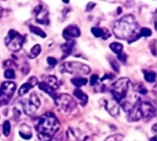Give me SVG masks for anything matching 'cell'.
<instances>
[{
    "label": "cell",
    "mask_w": 157,
    "mask_h": 141,
    "mask_svg": "<svg viewBox=\"0 0 157 141\" xmlns=\"http://www.w3.org/2000/svg\"><path fill=\"white\" fill-rule=\"evenodd\" d=\"M113 33L117 38L128 40L132 43L140 37L139 24L132 15H126L114 23Z\"/></svg>",
    "instance_id": "6da1fadb"
},
{
    "label": "cell",
    "mask_w": 157,
    "mask_h": 141,
    "mask_svg": "<svg viewBox=\"0 0 157 141\" xmlns=\"http://www.w3.org/2000/svg\"><path fill=\"white\" fill-rule=\"evenodd\" d=\"M60 122L52 113L44 114L36 125L39 141H50L59 131Z\"/></svg>",
    "instance_id": "7a4b0ae2"
},
{
    "label": "cell",
    "mask_w": 157,
    "mask_h": 141,
    "mask_svg": "<svg viewBox=\"0 0 157 141\" xmlns=\"http://www.w3.org/2000/svg\"><path fill=\"white\" fill-rule=\"evenodd\" d=\"M130 90V79L122 78L114 82L111 86V94L113 100L120 104V103L128 95Z\"/></svg>",
    "instance_id": "3957f363"
},
{
    "label": "cell",
    "mask_w": 157,
    "mask_h": 141,
    "mask_svg": "<svg viewBox=\"0 0 157 141\" xmlns=\"http://www.w3.org/2000/svg\"><path fill=\"white\" fill-rule=\"evenodd\" d=\"M54 101L59 111L64 114H69L76 108V102L74 100L72 96L66 93L56 95L54 98Z\"/></svg>",
    "instance_id": "277c9868"
},
{
    "label": "cell",
    "mask_w": 157,
    "mask_h": 141,
    "mask_svg": "<svg viewBox=\"0 0 157 141\" xmlns=\"http://www.w3.org/2000/svg\"><path fill=\"white\" fill-rule=\"evenodd\" d=\"M6 46L12 52H18L23 43H24V37L20 35L17 31L14 30H10L5 39Z\"/></svg>",
    "instance_id": "5b68a950"
},
{
    "label": "cell",
    "mask_w": 157,
    "mask_h": 141,
    "mask_svg": "<svg viewBox=\"0 0 157 141\" xmlns=\"http://www.w3.org/2000/svg\"><path fill=\"white\" fill-rule=\"evenodd\" d=\"M23 111L26 115H34L39 107L40 106V100L38 97V95L33 92L29 94V97L26 100H23L21 102Z\"/></svg>",
    "instance_id": "8992f818"
},
{
    "label": "cell",
    "mask_w": 157,
    "mask_h": 141,
    "mask_svg": "<svg viewBox=\"0 0 157 141\" xmlns=\"http://www.w3.org/2000/svg\"><path fill=\"white\" fill-rule=\"evenodd\" d=\"M17 89V86L14 82L6 81L3 82L0 87V105H6Z\"/></svg>",
    "instance_id": "52a82bcc"
},
{
    "label": "cell",
    "mask_w": 157,
    "mask_h": 141,
    "mask_svg": "<svg viewBox=\"0 0 157 141\" xmlns=\"http://www.w3.org/2000/svg\"><path fill=\"white\" fill-rule=\"evenodd\" d=\"M63 70L70 74H85L87 75L90 72V67L85 64L77 62H68L63 66Z\"/></svg>",
    "instance_id": "ba28073f"
},
{
    "label": "cell",
    "mask_w": 157,
    "mask_h": 141,
    "mask_svg": "<svg viewBox=\"0 0 157 141\" xmlns=\"http://www.w3.org/2000/svg\"><path fill=\"white\" fill-rule=\"evenodd\" d=\"M140 103H141V99H139L137 101V103L134 104V106L128 112V117L127 118L130 122H136V121H139L143 118L141 109H140Z\"/></svg>",
    "instance_id": "9c48e42d"
},
{
    "label": "cell",
    "mask_w": 157,
    "mask_h": 141,
    "mask_svg": "<svg viewBox=\"0 0 157 141\" xmlns=\"http://www.w3.org/2000/svg\"><path fill=\"white\" fill-rule=\"evenodd\" d=\"M140 109L143 118H151L155 115V108L148 102L140 103Z\"/></svg>",
    "instance_id": "30bf717a"
},
{
    "label": "cell",
    "mask_w": 157,
    "mask_h": 141,
    "mask_svg": "<svg viewBox=\"0 0 157 141\" xmlns=\"http://www.w3.org/2000/svg\"><path fill=\"white\" fill-rule=\"evenodd\" d=\"M81 34V31L79 30V28L77 26L75 25H70L67 26L63 31V38L67 41V40H73L74 38H78Z\"/></svg>",
    "instance_id": "8fae6325"
},
{
    "label": "cell",
    "mask_w": 157,
    "mask_h": 141,
    "mask_svg": "<svg viewBox=\"0 0 157 141\" xmlns=\"http://www.w3.org/2000/svg\"><path fill=\"white\" fill-rule=\"evenodd\" d=\"M38 83H39V82H38V79H37L36 77H31V78H29V81L26 82V83H24V84H22L21 87L19 88V90H18V94H19V96H23V95L27 94L31 89H33L36 85H38Z\"/></svg>",
    "instance_id": "7c38bea8"
},
{
    "label": "cell",
    "mask_w": 157,
    "mask_h": 141,
    "mask_svg": "<svg viewBox=\"0 0 157 141\" xmlns=\"http://www.w3.org/2000/svg\"><path fill=\"white\" fill-rule=\"evenodd\" d=\"M34 12H35L36 19L38 23H40V24L48 23V12L46 10H43V6L41 5H39L35 8Z\"/></svg>",
    "instance_id": "4fadbf2b"
},
{
    "label": "cell",
    "mask_w": 157,
    "mask_h": 141,
    "mask_svg": "<svg viewBox=\"0 0 157 141\" xmlns=\"http://www.w3.org/2000/svg\"><path fill=\"white\" fill-rule=\"evenodd\" d=\"M105 108L112 116L116 117L120 115L119 103H116L114 100H106L105 101Z\"/></svg>",
    "instance_id": "5bb4252c"
},
{
    "label": "cell",
    "mask_w": 157,
    "mask_h": 141,
    "mask_svg": "<svg viewBox=\"0 0 157 141\" xmlns=\"http://www.w3.org/2000/svg\"><path fill=\"white\" fill-rule=\"evenodd\" d=\"M38 86H39V89L40 90H41L42 91H44V92H46L47 94H49L52 98H55V96H56V94H55V91L49 85V84H47L45 81H41V82H40V83H38Z\"/></svg>",
    "instance_id": "9a60e30c"
},
{
    "label": "cell",
    "mask_w": 157,
    "mask_h": 141,
    "mask_svg": "<svg viewBox=\"0 0 157 141\" xmlns=\"http://www.w3.org/2000/svg\"><path fill=\"white\" fill-rule=\"evenodd\" d=\"M74 95L76 97V99L79 100V102H81V104H82V105H86V104L87 103L88 97H87V95H86L85 92H83L81 90H79V89L75 90V91H74Z\"/></svg>",
    "instance_id": "2e32d148"
},
{
    "label": "cell",
    "mask_w": 157,
    "mask_h": 141,
    "mask_svg": "<svg viewBox=\"0 0 157 141\" xmlns=\"http://www.w3.org/2000/svg\"><path fill=\"white\" fill-rule=\"evenodd\" d=\"M75 45V42L74 40H67V42L61 46L64 55H68L72 52V50H73Z\"/></svg>",
    "instance_id": "e0dca14e"
},
{
    "label": "cell",
    "mask_w": 157,
    "mask_h": 141,
    "mask_svg": "<svg viewBox=\"0 0 157 141\" xmlns=\"http://www.w3.org/2000/svg\"><path fill=\"white\" fill-rule=\"evenodd\" d=\"M43 81H45L47 84H49L55 91L59 89L58 79H57V78L54 77V76H47V77L45 78V80H43Z\"/></svg>",
    "instance_id": "ac0fdd59"
},
{
    "label": "cell",
    "mask_w": 157,
    "mask_h": 141,
    "mask_svg": "<svg viewBox=\"0 0 157 141\" xmlns=\"http://www.w3.org/2000/svg\"><path fill=\"white\" fill-rule=\"evenodd\" d=\"M144 79L147 82L152 83V82H155V79H156V73L155 72L144 70Z\"/></svg>",
    "instance_id": "d6986e66"
},
{
    "label": "cell",
    "mask_w": 157,
    "mask_h": 141,
    "mask_svg": "<svg viewBox=\"0 0 157 141\" xmlns=\"http://www.w3.org/2000/svg\"><path fill=\"white\" fill-rule=\"evenodd\" d=\"M109 48L112 52H114L117 54H120L121 53H122L123 50V45L120 42H112L109 45Z\"/></svg>",
    "instance_id": "ffe728a7"
},
{
    "label": "cell",
    "mask_w": 157,
    "mask_h": 141,
    "mask_svg": "<svg viewBox=\"0 0 157 141\" xmlns=\"http://www.w3.org/2000/svg\"><path fill=\"white\" fill-rule=\"evenodd\" d=\"M71 81L76 88H80L87 83V79L85 78H74V79H72Z\"/></svg>",
    "instance_id": "44dd1931"
},
{
    "label": "cell",
    "mask_w": 157,
    "mask_h": 141,
    "mask_svg": "<svg viewBox=\"0 0 157 141\" xmlns=\"http://www.w3.org/2000/svg\"><path fill=\"white\" fill-rule=\"evenodd\" d=\"M41 52V46L40 44H35L31 50H30V54H29V56L30 58H36Z\"/></svg>",
    "instance_id": "7402d4cb"
},
{
    "label": "cell",
    "mask_w": 157,
    "mask_h": 141,
    "mask_svg": "<svg viewBox=\"0 0 157 141\" xmlns=\"http://www.w3.org/2000/svg\"><path fill=\"white\" fill-rule=\"evenodd\" d=\"M19 136L24 139H30L32 138V133L30 132V128L28 127L27 130H24L22 127H20L19 129Z\"/></svg>",
    "instance_id": "603a6c76"
},
{
    "label": "cell",
    "mask_w": 157,
    "mask_h": 141,
    "mask_svg": "<svg viewBox=\"0 0 157 141\" xmlns=\"http://www.w3.org/2000/svg\"><path fill=\"white\" fill-rule=\"evenodd\" d=\"M29 30H30L31 32H33L34 34H36V35H38V36H40L41 38H45V37H46V33H45L40 28H39V27L30 25V26H29Z\"/></svg>",
    "instance_id": "cb8c5ba5"
},
{
    "label": "cell",
    "mask_w": 157,
    "mask_h": 141,
    "mask_svg": "<svg viewBox=\"0 0 157 141\" xmlns=\"http://www.w3.org/2000/svg\"><path fill=\"white\" fill-rule=\"evenodd\" d=\"M10 132H11V125H10L9 121H5V123L3 124V127H2V133L6 137H8Z\"/></svg>",
    "instance_id": "d4e9b609"
},
{
    "label": "cell",
    "mask_w": 157,
    "mask_h": 141,
    "mask_svg": "<svg viewBox=\"0 0 157 141\" xmlns=\"http://www.w3.org/2000/svg\"><path fill=\"white\" fill-rule=\"evenodd\" d=\"M91 32L93 33V35L97 38H99V37H102L103 34H104V30L101 29V28H98V27H93L91 29Z\"/></svg>",
    "instance_id": "484cf974"
},
{
    "label": "cell",
    "mask_w": 157,
    "mask_h": 141,
    "mask_svg": "<svg viewBox=\"0 0 157 141\" xmlns=\"http://www.w3.org/2000/svg\"><path fill=\"white\" fill-rule=\"evenodd\" d=\"M4 77L7 79H12L16 77L15 75V71L12 68H7L5 72H4Z\"/></svg>",
    "instance_id": "4316f807"
},
{
    "label": "cell",
    "mask_w": 157,
    "mask_h": 141,
    "mask_svg": "<svg viewBox=\"0 0 157 141\" xmlns=\"http://www.w3.org/2000/svg\"><path fill=\"white\" fill-rule=\"evenodd\" d=\"M139 35L144 36V37H149L152 35V30L148 28H142L139 30Z\"/></svg>",
    "instance_id": "83f0119b"
},
{
    "label": "cell",
    "mask_w": 157,
    "mask_h": 141,
    "mask_svg": "<svg viewBox=\"0 0 157 141\" xmlns=\"http://www.w3.org/2000/svg\"><path fill=\"white\" fill-rule=\"evenodd\" d=\"M123 139V136L121 134H115L112 135L110 137H109L108 139H106L104 141H121Z\"/></svg>",
    "instance_id": "f1b7e54d"
},
{
    "label": "cell",
    "mask_w": 157,
    "mask_h": 141,
    "mask_svg": "<svg viewBox=\"0 0 157 141\" xmlns=\"http://www.w3.org/2000/svg\"><path fill=\"white\" fill-rule=\"evenodd\" d=\"M47 62H48V64H49L51 66H55L57 65V59H55V58L52 57V56L48 57V58H47Z\"/></svg>",
    "instance_id": "f546056e"
},
{
    "label": "cell",
    "mask_w": 157,
    "mask_h": 141,
    "mask_svg": "<svg viewBox=\"0 0 157 141\" xmlns=\"http://www.w3.org/2000/svg\"><path fill=\"white\" fill-rule=\"evenodd\" d=\"M98 79H99V78H98V75H96V74L92 75L91 76V79H90V85H92V86L96 85L98 82Z\"/></svg>",
    "instance_id": "4dcf8cb0"
},
{
    "label": "cell",
    "mask_w": 157,
    "mask_h": 141,
    "mask_svg": "<svg viewBox=\"0 0 157 141\" xmlns=\"http://www.w3.org/2000/svg\"><path fill=\"white\" fill-rule=\"evenodd\" d=\"M136 91L140 93V94H143V95H145L147 93V90L145 89V87L144 85H140L139 88L136 89Z\"/></svg>",
    "instance_id": "1f68e13d"
},
{
    "label": "cell",
    "mask_w": 157,
    "mask_h": 141,
    "mask_svg": "<svg viewBox=\"0 0 157 141\" xmlns=\"http://www.w3.org/2000/svg\"><path fill=\"white\" fill-rule=\"evenodd\" d=\"M118 58L119 60H121L122 63H126V60H127V55L123 53H121L120 54H118Z\"/></svg>",
    "instance_id": "d6a6232c"
},
{
    "label": "cell",
    "mask_w": 157,
    "mask_h": 141,
    "mask_svg": "<svg viewBox=\"0 0 157 141\" xmlns=\"http://www.w3.org/2000/svg\"><path fill=\"white\" fill-rule=\"evenodd\" d=\"M155 129H156V124H155V125H154V127H153V132H154L155 134L156 133V131H155Z\"/></svg>",
    "instance_id": "836d02e7"
},
{
    "label": "cell",
    "mask_w": 157,
    "mask_h": 141,
    "mask_svg": "<svg viewBox=\"0 0 157 141\" xmlns=\"http://www.w3.org/2000/svg\"><path fill=\"white\" fill-rule=\"evenodd\" d=\"M150 141H157L156 137H153L152 139H150Z\"/></svg>",
    "instance_id": "e575fe53"
},
{
    "label": "cell",
    "mask_w": 157,
    "mask_h": 141,
    "mask_svg": "<svg viewBox=\"0 0 157 141\" xmlns=\"http://www.w3.org/2000/svg\"><path fill=\"white\" fill-rule=\"evenodd\" d=\"M2 14H3V9H2V7H1V6H0V18L2 17Z\"/></svg>",
    "instance_id": "d590c367"
},
{
    "label": "cell",
    "mask_w": 157,
    "mask_h": 141,
    "mask_svg": "<svg viewBox=\"0 0 157 141\" xmlns=\"http://www.w3.org/2000/svg\"><path fill=\"white\" fill-rule=\"evenodd\" d=\"M2 135V127L0 126V136Z\"/></svg>",
    "instance_id": "8d00e7d4"
}]
</instances>
